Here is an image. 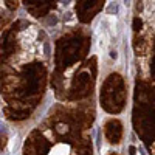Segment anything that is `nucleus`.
I'll return each instance as SVG.
<instances>
[{
    "label": "nucleus",
    "instance_id": "nucleus-1",
    "mask_svg": "<svg viewBox=\"0 0 155 155\" xmlns=\"http://www.w3.org/2000/svg\"><path fill=\"white\" fill-rule=\"evenodd\" d=\"M36 37H37V31L33 28V26L28 28V30H25V31H22V33H20V36H19L20 44H22L25 48H28V47H31L33 44H34Z\"/></svg>",
    "mask_w": 155,
    "mask_h": 155
},
{
    "label": "nucleus",
    "instance_id": "nucleus-3",
    "mask_svg": "<svg viewBox=\"0 0 155 155\" xmlns=\"http://www.w3.org/2000/svg\"><path fill=\"white\" fill-rule=\"evenodd\" d=\"M57 130H59L60 133H64V132L67 130V127H65L64 124H59V126H57Z\"/></svg>",
    "mask_w": 155,
    "mask_h": 155
},
{
    "label": "nucleus",
    "instance_id": "nucleus-2",
    "mask_svg": "<svg viewBox=\"0 0 155 155\" xmlns=\"http://www.w3.org/2000/svg\"><path fill=\"white\" fill-rule=\"evenodd\" d=\"M50 155H68V146H64V144H57L55 149L51 151Z\"/></svg>",
    "mask_w": 155,
    "mask_h": 155
}]
</instances>
